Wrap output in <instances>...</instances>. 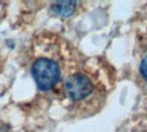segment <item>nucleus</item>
Masks as SVG:
<instances>
[{
    "label": "nucleus",
    "mask_w": 147,
    "mask_h": 132,
    "mask_svg": "<svg viewBox=\"0 0 147 132\" xmlns=\"http://www.w3.org/2000/svg\"><path fill=\"white\" fill-rule=\"evenodd\" d=\"M61 66L57 59L51 57H38L31 65V75L36 86L42 92H47L61 81Z\"/></svg>",
    "instance_id": "obj_1"
},
{
    "label": "nucleus",
    "mask_w": 147,
    "mask_h": 132,
    "mask_svg": "<svg viewBox=\"0 0 147 132\" xmlns=\"http://www.w3.org/2000/svg\"><path fill=\"white\" fill-rule=\"evenodd\" d=\"M62 92L73 102H84L94 93V82L85 71H74L65 77Z\"/></svg>",
    "instance_id": "obj_2"
},
{
    "label": "nucleus",
    "mask_w": 147,
    "mask_h": 132,
    "mask_svg": "<svg viewBox=\"0 0 147 132\" xmlns=\"http://www.w3.org/2000/svg\"><path fill=\"white\" fill-rule=\"evenodd\" d=\"M78 3L77 1H57L51 5V12L57 16L67 18L74 13Z\"/></svg>",
    "instance_id": "obj_3"
},
{
    "label": "nucleus",
    "mask_w": 147,
    "mask_h": 132,
    "mask_svg": "<svg viewBox=\"0 0 147 132\" xmlns=\"http://www.w3.org/2000/svg\"><path fill=\"white\" fill-rule=\"evenodd\" d=\"M139 73L142 75V78L147 82V54L143 57V59L140 61V66H139Z\"/></svg>",
    "instance_id": "obj_4"
}]
</instances>
